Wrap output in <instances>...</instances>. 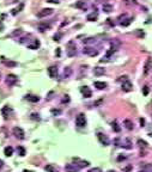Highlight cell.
I'll use <instances>...</instances> for the list:
<instances>
[{
  "mask_svg": "<svg viewBox=\"0 0 152 172\" xmlns=\"http://www.w3.org/2000/svg\"><path fill=\"white\" fill-rule=\"evenodd\" d=\"M4 154H5L6 157H11V155L13 154V148H12L11 146L5 147V150H4Z\"/></svg>",
  "mask_w": 152,
  "mask_h": 172,
  "instance_id": "obj_20",
  "label": "cell"
},
{
  "mask_svg": "<svg viewBox=\"0 0 152 172\" xmlns=\"http://www.w3.org/2000/svg\"><path fill=\"white\" fill-rule=\"evenodd\" d=\"M76 7L77 9H80V10H86V3L85 1H77Z\"/></svg>",
  "mask_w": 152,
  "mask_h": 172,
  "instance_id": "obj_22",
  "label": "cell"
},
{
  "mask_svg": "<svg viewBox=\"0 0 152 172\" xmlns=\"http://www.w3.org/2000/svg\"><path fill=\"white\" fill-rule=\"evenodd\" d=\"M3 165H4V161L0 160V167H3Z\"/></svg>",
  "mask_w": 152,
  "mask_h": 172,
  "instance_id": "obj_49",
  "label": "cell"
},
{
  "mask_svg": "<svg viewBox=\"0 0 152 172\" xmlns=\"http://www.w3.org/2000/svg\"><path fill=\"white\" fill-rule=\"evenodd\" d=\"M130 170H131V166H128V167H126V169H125V171H130Z\"/></svg>",
  "mask_w": 152,
  "mask_h": 172,
  "instance_id": "obj_48",
  "label": "cell"
},
{
  "mask_svg": "<svg viewBox=\"0 0 152 172\" xmlns=\"http://www.w3.org/2000/svg\"><path fill=\"white\" fill-rule=\"evenodd\" d=\"M17 152L19 153V155H22V157H23V155H25V150H24L22 146H19V147L17 148Z\"/></svg>",
  "mask_w": 152,
  "mask_h": 172,
  "instance_id": "obj_32",
  "label": "cell"
},
{
  "mask_svg": "<svg viewBox=\"0 0 152 172\" xmlns=\"http://www.w3.org/2000/svg\"><path fill=\"white\" fill-rule=\"evenodd\" d=\"M1 114H3V116L5 118H7V117L12 114V109L10 106H4L3 109H1Z\"/></svg>",
  "mask_w": 152,
  "mask_h": 172,
  "instance_id": "obj_15",
  "label": "cell"
},
{
  "mask_svg": "<svg viewBox=\"0 0 152 172\" xmlns=\"http://www.w3.org/2000/svg\"><path fill=\"white\" fill-rule=\"evenodd\" d=\"M120 45H121V42H120L119 40L110 41V48H113V49H115V50H117V49L120 48Z\"/></svg>",
  "mask_w": 152,
  "mask_h": 172,
  "instance_id": "obj_17",
  "label": "cell"
},
{
  "mask_svg": "<svg viewBox=\"0 0 152 172\" xmlns=\"http://www.w3.org/2000/svg\"><path fill=\"white\" fill-rule=\"evenodd\" d=\"M89 172H102V170L99 169V167H93V169H91Z\"/></svg>",
  "mask_w": 152,
  "mask_h": 172,
  "instance_id": "obj_36",
  "label": "cell"
},
{
  "mask_svg": "<svg viewBox=\"0 0 152 172\" xmlns=\"http://www.w3.org/2000/svg\"><path fill=\"white\" fill-rule=\"evenodd\" d=\"M152 69V59H147L144 66V75H147L150 73V71Z\"/></svg>",
  "mask_w": 152,
  "mask_h": 172,
  "instance_id": "obj_8",
  "label": "cell"
},
{
  "mask_svg": "<svg viewBox=\"0 0 152 172\" xmlns=\"http://www.w3.org/2000/svg\"><path fill=\"white\" fill-rule=\"evenodd\" d=\"M29 49H37L40 47V41L37 40H34V42L31 43V44H28Z\"/></svg>",
  "mask_w": 152,
  "mask_h": 172,
  "instance_id": "obj_24",
  "label": "cell"
},
{
  "mask_svg": "<svg viewBox=\"0 0 152 172\" xmlns=\"http://www.w3.org/2000/svg\"><path fill=\"white\" fill-rule=\"evenodd\" d=\"M22 9H23V4H22V5L19 6V7H18V9H14L12 13H13V14H16V13H17V12H19V11H20V10H22Z\"/></svg>",
  "mask_w": 152,
  "mask_h": 172,
  "instance_id": "obj_37",
  "label": "cell"
},
{
  "mask_svg": "<svg viewBox=\"0 0 152 172\" xmlns=\"http://www.w3.org/2000/svg\"><path fill=\"white\" fill-rule=\"evenodd\" d=\"M138 145L140 147H146L147 146V144L145 141H143V140H138Z\"/></svg>",
  "mask_w": 152,
  "mask_h": 172,
  "instance_id": "obj_35",
  "label": "cell"
},
{
  "mask_svg": "<svg viewBox=\"0 0 152 172\" xmlns=\"http://www.w3.org/2000/svg\"><path fill=\"white\" fill-rule=\"evenodd\" d=\"M132 88H133V85L130 80H126V81L122 82V90L125 92H130V91H132Z\"/></svg>",
  "mask_w": 152,
  "mask_h": 172,
  "instance_id": "obj_11",
  "label": "cell"
},
{
  "mask_svg": "<svg viewBox=\"0 0 152 172\" xmlns=\"http://www.w3.org/2000/svg\"><path fill=\"white\" fill-rule=\"evenodd\" d=\"M125 158H126V157H123V155H120V157H119V160H122V159H125Z\"/></svg>",
  "mask_w": 152,
  "mask_h": 172,
  "instance_id": "obj_46",
  "label": "cell"
},
{
  "mask_svg": "<svg viewBox=\"0 0 152 172\" xmlns=\"http://www.w3.org/2000/svg\"><path fill=\"white\" fill-rule=\"evenodd\" d=\"M67 102H70V98H68V96H66V98H64L62 103H67Z\"/></svg>",
  "mask_w": 152,
  "mask_h": 172,
  "instance_id": "obj_42",
  "label": "cell"
},
{
  "mask_svg": "<svg viewBox=\"0 0 152 172\" xmlns=\"http://www.w3.org/2000/svg\"><path fill=\"white\" fill-rule=\"evenodd\" d=\"M76 124L78 127H85L86 126V117H85L84 114H79L76 118Z\"/></svg>",
  "mask_w": 152,
  "mask_h": 172,
  "instance_id": "obj_2",
  "label": "cell"
},
{
  "mask_svg": "<svg viewBox=\"0 0 152 172\" xmlns=\"http://www.w3.org/2000/svg\"><path fill=\"white\" fill-rule=\"evenodd\" d=\"M123 3L126 4L127 6H135V5H138V1H137V0H123Z\"/></svg>",
  "mask_w": 152,
  "mask_h": 172,
  "instance_id": "obj_26",
  "label": "cell"
},
{
  "mask_svg": "<svg viewBox=\"0 0 152 172\" xmlns=\"http://www.w3.org/2000/svg\"><path fill=\"white\" fill-rule=\"evenodd\" d=\"M23 172H31V171H28V170H24V171H23Z\"/></svg>",
  "mask_w": 152,
  "mask_h": 172,
  "instance_id": "obj_52",
  "label": "cell"
},
{
  "mask_svg": "<svg viewBox=\"0 0 152 172\" xmlns=\"http://www.w3.org/2000/svg\"><path fill=\"white\" fill-rule=\"evenodd\" d=\"M104 73H105V68H103V67H95L93 68V74H95V75L101 76Z\"/></svg>",
  "mask_w": 152,
  "mask_h": 172,
  "instance_id": "obj_16",
  "label": "cell"
},
{
  "mask_svg": "<svg viewBox=\"0 0 152 172\" xmlns=\"http://www.w3.org/2000/svg\"><path fill=\"white\" fill-rule=\"evenodd\" d=\"M1 61H3V63H4L5 66H7V67H16V66H17V62H16V61L6 60L5 57H1Z\"/></svg>",
  "mask_w": 152,
  "mask_h": 172,
  "instance_id": "obj_14",
  "label": "cell"
},
{
  "mask_svg": "<svg viewBox=\"0 0 152 172\" xmlns=\"http://www.w3.org/2000/svg\"><path fill=\"white\" fill-rule=\"evenodd\" d=\"M83 42H84L85 44H91V43L96 42V40H95V38H86V40H84Z\"/></svg>",
  "mask_w": 152,
  "mask_h": 172,
  "instance_id": "obj_34",
  "label": "cell"
},
{
  "mask_svg": "<svg viewBox=\"0 0 152 172\" xmlns=\"http://www.w3.org/2000/svg\"><path fill=\"white\" fill-rule=\"evenodd\" d=\"M48 3H53V4H59V0H48Z\"/></svg>",
  "mask_w": 152,
  "mask_h": 172,
  "instance_id": "obj_41",
  "label": "cell"
},
{
  "mask_svg": "<svg viewBox=\"0 0 152 172\" xmlns=\"http://www.w3.org/2000/svg\"><path fill=\"white\" fill-rule=\"evenodd\" d=\"M37 28H38V30L41 31V32H44L47 29L50 28V24H47V23H40Z\"/></svg>",
  "mask_w": 152,
  "mask_h": 172,
  "instance_id": "obj_18",
  "label": "cell"
},
{
  "mask_svg": "<svg viewBox=\"0 0 152 172\" xmlns=\"http://www.w3.org/2000/svg\"><path fill=\"white\" fill-rule=\"evenodd\" d=\"M123 126L128 130H132L133 129V122L130 121V120H125V121H123Z\"/></svg>",
  "mask_w": 152,
  "mask_h": 172,
  "instance_id": "obj_23",
  "label": "cell"
},
{
  "mask_svg": "<svg viewBox=\"0 0 152 172\" xmlns=\"http://www.w3.org/2000/svg\"><path fill=\"white\" fill-rule=\"evenodd\" d=\"M138 35H139L140 37H143V36H144V32H141V31H138Z\"/></svg>",
  "mask_w": 152,
  "mask_h": 172,
  "instance_id": "obj_44",
  "label": "cell"
},
{
  "mask_svg": "<svg viewBox=\"0 0 152 172\" xmlns=\"http://www.w3.org/2000/svg\"><path fill=\"white\" fill-rule=\"evenodd\" d=\"M95 87H97L98 90H103L107 87V84L103 81H95Z\"/></svg>",
  "mask_w": 152,
  "mask_h": 172,
  "instance_id": "obj_21",
  "label": "cell"
},
{
  "mask_svg": "<svg viewBox=\"0 0 152 172\" xmlns=\"http://www.w3.org/2000/svg\"><path fill=\"white\" fill-rule=\"evenodd\" d=\"M83 53L89 55V56H96V55H98V50L92 48V47H85V48L83 49Z\"/></svg>",
  "mask_w": 152,
  "mask_h": 172,
  "instance_id": "obj_5",
  "label": "cell"
},
{
  "mask_svg": "<svg viewBox=\"0 0 152 172\" xmlns=\"http://www.w3.org/2000/svg\"><path fill=\"white\" fill-rule=\"evenodd\" d=\"M12 133H13V135L17 139H19V140H23V139H24V135H25V134H24V130H23L20 127H14L13 130H12Z\"/></svg>",
  "mask_w": 152,
  "mask_h": 172,
  "instance_id": "obj_3",
  "label": "cell"
},
{
  "mask_svg": "<svg viewBox=\"0 0 152 172\" xmlns=\"http://www.w3.org/2000/svg\"><path fill=\"white\" fill-rule=\"evenodd\" d=\"M139 172H147L146 170H141V171H139Z\"/></svg>",
  "mask_w": 152,
  "mask_h": 172,
  "instance_id": "obj_50",
  "label": "cell"
},
{
  "mask_svg": "<svg viewBox=\"0 0 152 172\" xmlns=\"http://www.w3.org/2000/svg\"><path fill=\"white\" fill-rule=\"evenodd\" d=\"M144 94H145V96H146L147 93H149V86H145V87H144Z\"/></svg>",
  "mask_w": 152,
  "mask_h": 172,
  "instance_id": "obj_38",
  "label": "cell"
},
{
  "mask_svg": "<svg viewBox=\"0 0 152 172\" xmlns=\"http://www.w3.org/2000/svg\"><path fill=\"white\" fill-rule=\"evenodd\" d=\"M108 172H115V171H114V170H109V171H108Z\"/></svg>",
  "mask_w": 152,
  "mask_h": 172,
  "instance_id": "obj_51",
  "label": "cell"
},
{
  "mask_svg": "<svg viewBox=\"0 0 152 172\" xmlns=\"http://www.w3.org/2000/svg\"><path fill=\"white\" fill-rule=\"evenodd\" d=\"M17 81H18V78H17V75H14V74H9V75L6 76V84L9 85V86L16 85Z\"/></svg>",
  "mask_w": 152,
  "mask_h": 172,
  "instance_id": "obj_4",
  "label": "cell"
},
{
  "mask_svg": "<svg viewBox=\"0 0 152 172\" xmlns=\"http://www.w3.org/2000/svg\"><path fill=\"white\" fill-rule=\"evenodd\" d=\"M140 123H141V127H143L144 124H145V121H144V120H143V118H140Z\"/></svg>",
  "mask_w": 152,
  "mask_h": 172,
  "instance_id": "obj_45",
  "label": "cell"
},
{
  "mask_svg": "<svg viewBox=\"0 0 152 172\" xmlns=\"http://www.w3.org/2000/svg\"><path fill=\"white\" fill-rule=\"evenodd\" d=\"M74 163H78V164H76L77 166L80 169V167H86V166H89L90 165V163L89 161H86V160H80V159H74Z\"/></svg>",
  "mask_w": 152,
  "mask_h": 172,
  "instance_id": "obj_13",
  "label": "cell"
},
{
  "mask_svg": "<svg viewBox=\"0 0 152 172\" xmlns=\"http://www.w3.org/2000/svg\"><path fill=\"white\" fill-rule=\"evenodd\" d=\"M31 116H32V118H34V120H37V121L40 120V117H38V115H37V114H32Z\"/></svg>",
  "mask_w": 152,
  "mask_h": 172,
  "instance_id": "obj_40",
  "label": "cell"
},
{
  "mask_svg": "<svg viewBox=\"0 0 152 172\" xmlns=\"http://www.w3.org/2000/svg\"><path fill=\"white\" fill-rule=\"evenodd\" d=\"M97 138H98L99 142H101L103 146H108V145H109V139H108V136L104 135L103 133H98V134H97Z\"/></svg>",
  "mask_w": 152,
  "mask_h": 172,
  "instance_id": "obj_6",
  "label": "cell"
},
{
  "mask_svg": "<svg viewBox=\"0 0 152 172\" xmlns=\"http://www.w3.org/2000/svg\"><path fill=\"white\" fill-rule=\"evenodd\" d=\"M80 92H82V94L85 97V98H90L91 94H92V92H91L89 86H82V87H80Z\"/></svg>",
  "mask_w": 152,
  "mask_h": 172,
  "instance_id": "obj_10",
  "label": "cell"
},
{
  "mask_svg": "<svg viewBox=\"0 0 152 172\" xmlns=\"http://www.w3.org/2000/svg\"><path fill=\"white\" fill-rule=\"evenodd\" d=\"M57 55H58V56H60V48H58V50H57Z\"/></svg>",
  "mask_w": 152,
  "mask_h": 172,
  "instance_id": "obj_47",
  "label": "cell"
},
{
  "mask_svg": "<svg viewBox=\"0 0 152 172\" xmlns=\"http://www.w3.org/2000/svg\"><path fill=\"white\" fill-rule=\"evenodd\" d=\"M77 54V47H76V43L73 42V41H70V42L67 43V55L70 57L74 56Z\"/></svg>",
  "mask_w": 152,
  "mask_h": 172,
  "instance_id": "obj_1",
  "label": "cell"
},
{
  "mask_svg": "<svg viewBox=\"0 0 152 172\" xmlns=\"http://www.w3.org/2000/svg\"><path fill=\"white\" fill-rule=\"evenodd\" d=\"M26 99H28L29 102H32V103H36V102L40 100V98L37 96H32V94H29V96H26Z\"/></svg>",
  "mask_w": 152,
  "mask_h": 172,
  "instance_id": "obj_25",
  "label": "cell"
},
{
  "mask_svg": "<svg viewBox=\"0 0 152 172\" xmlns=\"http://www.w3.org/2000/svg\"><path fill=\"white\" fill-rule=\"evenodd\" d=\"M133 20V18H128V19H126V22H122L121 23V25L122 26H128L131 24V22Z\"/></svg>",
  "mask_w": 152,
  "mask_h": 172,
  "instance_id": "obj_33",
  "label": "cell"
},
{
  "mask_svg": "<svg viewBox=\"0 0 152 172\" xmlns=\"http://www.w3.org/2000/svg\"><path fill=\"white\" fill-rule=\"evenodd\" d=\"M71 74H72V69H71L70 67H66L65 71H64V76H65V78H68Z\"/></svg>",
  "mask_w": 152,
  "mask_h": 172,
  "instance_id": "obj_28",
  "label": "cell"
},
{
  "mask_svg": "<svg viewBox=\"0 0 152 172\" xmlns=\"http://www.w3.org/2000/svg\"><path fill=\"white\" fill-rule=\"evenodd\" d=\"M66 172H78L79 171V167L77 166L76 164H67L65 166Z\"/></svg>",
  "mask_w": 152,
  "mask_h": 172,
  "instance_id": "obj_12",
  "label": "cell"
},
{
  "mask_svg": "<svg viewBox=\"0 0 152 172\" xmlns=\"http://www.w3.org/2000/svg\"><path fill=\"white\" fill-rule=\"evenodd\" d=\"M46 171L47 172H58V170L53 166V165H47L46 166Z\"/></svg>",
  "mask_w": 152,
  "mask_h": 172,
  "instance_id": "obj_30",
  "label": "cell"
},
{
  "mask_svg": "<svg viewBox=\"0 0 152 172\" xmlns=\"http://www.w3.org/2000/svg\"><path fill=\"white\" fill-rule=\"evenodd\" d=\"M48 74H49V76L50 78H57L58 76V66H55V65H53V66H50V67L48 68Z\"/></svg>",
  "mask_w": 152,
  "mask_h": 172,
  "instance_id": "obj_9",
  "label": "cell"
},
{
  "mask_svg": "<svg viewBox=\"0 0 152 172\" xmlns=\"http://www.w3.org/2000/svg\"><path fill=\"white\" fill-rule=\"evenodd\" d=\"M52 112H53V114H60V110H55V109H53Z\"/></svg>",
  "mask_w": 152,
  "mask_h": 172,
  "instance_id": "obj_43",
  "label": "cell"
},
{
  "mask_svg": "<svg viewBox=\"0 0 152 172\" xmlns=\"http://www.w3.org/2000/svg\"><path fill=\"white\" fill-rule=\"evenodd\" d=\"M97 17H98V13L96 11L91 12L90 14H87V20H90V22H93V20L97 19Z\"/></svg>",
  "mask_w": 152,
  "mask_h": 172,
  "instance_id": "obj_19",
  "label": "cell"
},
{
  "mask_svg": "<svg viewBox=\"0 0 152 172\" xmlns=\"http://www.w3.org/2000/svg\"><path fill=\"white\" fill-rule=\"evenodd\" d=\"M103 11L107 12V13H109V12L113 11V6L109 5V4H104V5H103Z\"/></svg>",
  "mask_w": 152,
  "mask_h": 172,
  "instance_id": "obj_27",
  "label": "cell"
},
{
  "mask_svg": "<svg viewBox=\"0 0 152 172\" xmlns=\"http://www.w3.org/2000/svg\"><path fill=\"white\" fill-rule=\"evenodd\" d=\"M122 146H123L125 148H127V150L132 148V144H131V140H130V139H126V141H125V144L122 145Z\"/></svg>",
  "mask_w": 152,
  "mask_h": 172,
  "instance_id": "obj_29",
  "label": "cell"
},
{
  "mask_svg": "<svg viewBox=\"0 0 152 172\" xmlns=\"http://www.w3.org/2000/svg\"><path fill=\"white\" fill-rule=\"evenodd\" d=\"M111 126H113V129L115 130L116 133H119L120 130H121V129H120V127H119V124H117V122H116V121H114L113 123H111Z\"/></svg>",
  "mask_w": 152,
  "mask_h": 172,
  "instance_id": "obj_31",
  "label": "cell"
},
{
  "mask_svg": "<svg viewBox=\"0 0 152 172\" xmlns=\"http://www.w3.org/2000/svg\"><path fill=\"white\" fill-rule=\"evenodd\" d=\"M53 13V10L52 9H43L37 13V17L38 18H44V17H48V16H50Z\"/></svg>",
  "mask_w": 152,
  "mask_h": 172,
  "instance_id": "obj_7",
  "label": "cell"
},
{
  "mask_svg": "<svg viewBox=\"0 0 152 172\" xmlns=\"http://www.w3.org/2000/svg\"><path fill=\"white\" fill-rule=\"evenodd\" d=\"M60 37H61V35L58 34V35H55V36H54V40H55V41H60Z\"/></svg>",
  "mask_w": 152,
  "mask_h": 172,
  "instance_id": "obj_39",
  "label": "cell"
}]
</instances>
